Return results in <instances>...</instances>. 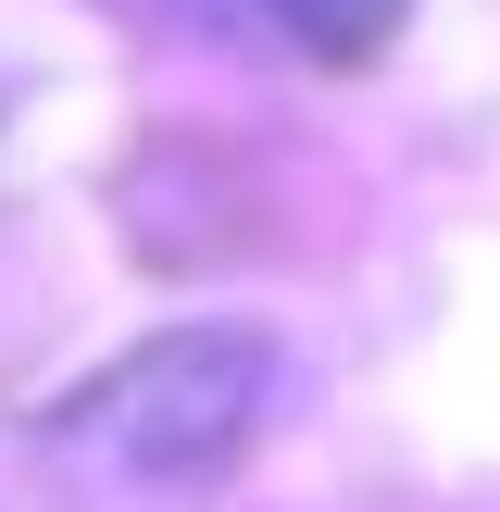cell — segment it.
Listing matches in <instances>:
<instances>
[{"label":"cell","mask_w":500,"mask_h":512,"mask_svg":"<svg viewBox=\"0 0 500 512\" xmlns=\"http://www.w3.org/2000/svg\"><path fill=\"white\" fill-rule=\"evenodd\" d=\"M275 400V338L250 325H175V338H138L125 363H100L75 400H50V438L88 450L125 488H213L250 450Z\"/></svg>","instance_id":"cell-1"},{"label":"cell","mask_w":500,"mask_h":512,"mask_svg":"<svg viewBox=\"0 0 500 512\" xmlns=\"http://www.w3.org/2000/svg\"><path fill=\"white\" fill-rule=\"evenodd\" d=\"M238 13L275 25L300 63H375V50L413 25V0H238Z\"/></svg>","instance_id":"cell-2"}]
</instances>
